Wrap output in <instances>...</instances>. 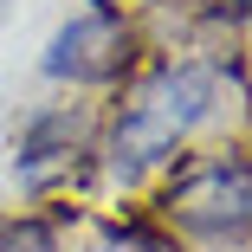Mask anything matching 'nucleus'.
<instances>
[{"instance_id": "4", "label": "nucleus", "mask_w": 252, "mask_h": 252, "mask_svg": "<svg viewBox=\"0 0 252 252\" xmlns=\"http://www.w3.org/2000/svg\"><path fill=\"white\" fill-rule=\"evenodd\" d=\"M84 156H97L84 110L78 104H52V110L26 117L20 156H13V181H20V194H52V188H65L84 168Z\"/></svg>"}, {"instance_id": "6", "label": "nucleus", "mask_w": 252, "mask_h": 252, "mask_svg": "<svg viewBox=\"0 0 252 252\" xmlns=\"http://www.w3.org/2000/svg\"><path fill=\"white\" fill-rule=\"evenodd\" d=\"M0 252H65L59 246V220H45V214H7V220H0Z\"/></svg>"}, {"instance_id": "3", "label": "nucleus", "mask_w": 252, "mask_h": 252, "mask_svg": "<svg viewBox=\"0 0 252 252\" xmlns=\"http://www.w3.org/2000/svg\"><path fill=\"white\" fill-rule=\"evenodd\" d=\"M136 52H142V32L123 13V0H91L45 39L39 71L71 91H110L136 78Z\"/></svg>"}, {"instance_id": "1", "label": "nucleus", "mask_w": 252, "mask_h": 252, "mask_svg": "<svg viewBox=\"0 0 252 252\" xmlns=\"http://www.w3.org/2000/svg\"><path fill=\"white\" fill-rule=\"evenodd\" d=\"M220 91H226L220 59H156L142 78L123 84V104H117L104 142H97L104 175L117 188H136L156 168H168L220 117Z\"/></svg>"}, {"instance_id": "2", "label": "nucleus", "mask_w": 252, "mask_h": 252, "mask_svg": "<svg viewBox=\"0 0 252 252\" xmlns=\"http://www.w3.org/2000/svg\"><path fill=\"white\" fill-rule=\"evenodd\" d=\"M175 175L156 194V220L188 239H246L252 233V156L207 149V156H175Z\"/></svg>"}, {"instance_id": "5", "label": "nucleus", "mask_w": 252, "mask_h": 252, "mask_svg": "<svg viewBox=\"0 0 252 252\" xmlns=\"http://www.w3.org/2000/svg\"><path fill=\"white\" fill-rule=\"evenodd\" d=\"M97 252H188V246H181V233H168L162 220L129 214V220H110V226H104Z\"/></svg>"}]
</instances>
